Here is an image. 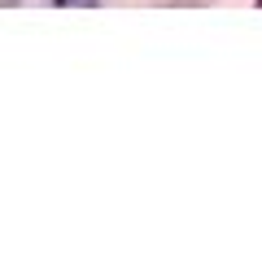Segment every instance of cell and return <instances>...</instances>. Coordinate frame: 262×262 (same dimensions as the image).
Instances as JSON below:
<instances>
[{
    "instance_id": "obj_3",
    "label": "cell",
    "mask_w": 262,
    "mask_h": 262,
    "mask_svg": "<svg viewBox=\"0 0 262 262\" xmlns=\"http://www.w3.org/2000/svg\"><path fill=\"white\" fill-rule=\"evenodd\" d=\"M253 5H258V9H262V0H253Z\"/></svg>"
},
{
    "instance_id": "obj_2",
    "label": "cell",
    "mask_w": 262,
    "mask_h": 262,
    "mask_svg": "<svg viewBox=\"0 0 262 262\" xmlns=\"http://www.w3.org/2000/svg\"><path fill=\"white\" fill-rule=\"evenodd\" d=\"M0 5H5V9H13V5H22V0H0Z\"/></svg>"
},
{
    "instance_id": "obj_1",
    "label": "cell",
    "mask_w": 262,
    "mask_h": 262,
    "mask_svg": "<svg viewBox=\"0 0 262 262\" xmlns=\"http://www.w3.org/2000/svg\"><path fill=\"white\" fill-rule=\"evenodd\" d=\"M57 9H92V5H101V0H53Z\"/></svg>"
}]
</instances>
